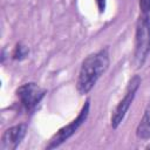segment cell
<instances>
[{"label": "cell", "mask_w": 150, "mask_h": 150, "mask_svg": "<svg viewBox=\"0 0 150 150\" xmlns=\"http://www.w3.org/2000/svg\"><path fill=\"white\" fill-rule=\"evenodd\" d=\"M110 63L109 57V49L104 47L96 53L88 55L81 63L77 81H76V89L81 95L88 94L100 77L107 71Z\"/></svg>", "instance_id": "cell-1"}, {"label": "cell", "mask_w": 150, "mask_h": 150, "mask_svg": "<svg viewBox=\"0 0 150 150\" xmlns=\"http://www.w3.org/2000/svg\"><path fill=\"white\" fill-rule=\"evenodd\" d=\"M150 53V19L148 14H141L136 22L134 61L139 68L144 64Z\"/></svg>", "instance_id": "cell-2"}, {"label": "cell", "mask_w": 150, "mask_h": 150, "mask_svg": "<svg viewBox=\"0 0 150 150\" xmlns=\"http://www.w3.org/2000/svg\"><path fill=\"white\" fill-rule=\"evenodd\" d=\"M89 110H90V101L87 100L84 102V104L82 105L79 115L76 116V118H74L71 122H69L67 125L60 128L48 141V144L46 145V149H54L60 146L62 143H64L69 137H71L77 130L79 128L86 122L88 115H89Z\"/></svg>", "instance_id": "cell-3"}, {"label": "cell", "mask_w": 150, "mask_h": 150, "mask_svg": "<svg viewBox=\"0 0 150 150\" xmlns=\"http://www.w3.org/2000/svg\"><path fill=\"white\" fill-rule=\"evenodd\" d=\"M141 84V77L138 75H134L130 81L128 82V86L125 88V93L124 96L122 97V100L117 103V105L115 107V109L111 112V117H110V124L112 129H117L118 125L122 123V121L124 120L134 98L136 95V91L138 90Z\"/></svg>", "instance_id": "cell-4"}, {"label": "cell", "mask_w": 150, "mask_h": 150, "mask_svg": "<svg viewBox=\"0 0 150 150\" xmlns=\"http://www.w3.org/2000/svg\"><path fill=\"white\" fill-rule=\"evenodd\" d=\"M46 93L47 90L45 88H41L38 83L28 82V83L20 86L16 89L15 95L22 109H25L27 114H30L38 108V105L45 97Z\"/></svg>", "instance_id": "cell-5"}, {"label": "cell", "mask_w": 150, "mask_h": 150, "mask_svg": "<svg viewBox=\"0 0 150 150\" xmlns=\"http://www.w3.org/2000/svg\"><path fill=\"white\" fill-rule=\"evenodd\" d=\"M27 134V124L19 123L6 129L0 139V150H15Z\"/></svg>", "instance_id": "cell-6"}, {"label": "cell", "mask_w": 150, "mask_h": 150, "mask_svg": "<svg viewBox=\"0 0 150 150\" xmlns=\"http://www.w3.org/2000/svg\"><path fill=\"white\" fill-rule=\"evenodd\" d=\"M136 136L139 139H149L150 138V103L146 107V109L136 128Z\"/></svg>", "instance_id": "cell-7"}, {"label": "cell", "mask_w": 150, "mask_h": 150, "mask_svg": "<svg viewBox=\"0 0 150 150\" xmlns=\"http://www.w3.org/2000/svg\"><path fill=\"white\" fill-rule=\"evenodd\" d=\"M29 54V49L26 45L19 42L15 45L14 49H13V53H12V59L15 60V61H21L23 59H26Z\"/></svg>", "instance_id": "cell-8"}, {"label": "cell", "mask_w": 150, "mask_h": 150, "mask_svg": "<svg viewBox=\"0 0 150 150\" xmlns=\"http://www.w3.org/2000/svg\"><path fill=\"white\" fill-rule=\"evenodd\" d=\"M139 8L142 14H149L150 12V0H139Z\"/></svg>", "instance_id": "cell-9"}, {"label": "cell", "mask_w": 150, "mask_h": 150, "mask_svg": "<svg viewBox=\"0 0 150 150\" xmlns=\"http://www.w3.org/2000/svg\"><path fill=\"white\" fill-rule=\"evenodd\" d=\"M96 2V7L98 9L100 13H103L105 11V6H107V0H95Z\"/></svg>", "instance_id": "cell-10"}, {"label": "cell", "mask_w": 150, "mask_h": 150, "mask_svg": "<svg viewBox=\"0 0 150 150\" xmlns=\"http://www.w3.org/2000/svg\"><path fill=\"white\" fill-rule=\"evenodd\" d=\"M148 148H150V145H149V146H148Z\"/></svg>", "instance_id": "cell-11"}]
</instances>
